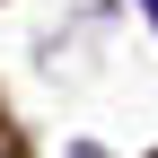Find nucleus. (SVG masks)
I'll return each mask as SVG.
<instances>
[{"label": "nucleus", "instance_id": "1", "mask_svg": "<svg viewBox=\"0 0 158 158\" xmlns=\"http://www.w3.org/2000/svg\"><path fill=\"white\" fill-rule=\"evenodd\" d=\"M149 18H158V0H149Z\"/></svg>", "mask_w": 158, "mask_h": 158}]
</instances>
